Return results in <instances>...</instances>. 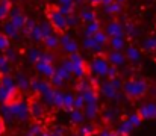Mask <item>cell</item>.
<instances>
[{
  "label": "cell",
  "mask_w": 156,
  "mask_h": 136,
  "mask_svg": "<svg viewBox=\"0 0 156 136\" xmlns=\"http://www.w3.org/2000/svg\"><path fill=\"white\" fill-rule=\"evenodd\" d=\"M100 91H102V94H103L105 97L109 98V100H117V101H118V98H120L118 91L111 85L109 80H108V82H103V83L100 85Z\"/></svg>",
  "instance_id": "obj_12"
},
{
  "label": "cell",
  "mask_w": 156,
  "mask_h": 136,
  "mask_svg": "<svg viewBox=\"0 0 156 136\" xmlns=\"http://www.w3.org/2000/svg\"><path fill=\"white\" fill-rule=\"evenodd\" d=\"M144 48L147 51H155L156 50V37H150L144 41Z\"/></svg>",
  "instance_id": "obj_42"
},
{
  "label": "cell",
  "mask_w": 156,
  "mask_h": 136,
  "mask_svg": "<svg viewBox=\"0 0 156 136\" xmlns=\"http://www.w3.org/2000/svg\"><path fill=\"white\" fill-rule=\"evenodd\" d=\"M27 37L34 41V43H41L43 41V32H41V26L40 24H37L29 33H27Z\"/></svg>",
  "instance_id": "obj_30"
},
{
  "label": "cell",
  "mask_w": 156,
  "mask_h": 136,
  "mask_svg": "<svg viewBox=\"0 0 156 136\" xmlns=\"http://www.w3.org/2000/svg\"><path fill=\"white\" fill-rule=\"evenodd\" d=\"M11 8H12L11 0H0V21H5L8 18Z\"/></svg>",
  "instance_id": "obj_23"
},
{
  "label": "cell",
  "mask_w": 156,
  "mask_h": 136,
  "mask_svg": "<svg viewBox=\"0 0 156 136\" xmlns=\"http://www.w3.org/2000/svg\"><path fill=\"white\" fill-rule=\"evenodd\" d=\"M121 89H123L126 97L136 100V98H141V97H144V95L147 94L149 85H147V82L143 80V79H129V80L123 82Z\"/></svg>",
  "instance_id": "obj_1"
},
{
  "label": "cell",
  "mask_w": 156,
  "mask_h": 136,
  "mask_svg": "<svg viewBox=\"0 0 156 136\" xmlns=\"http://www.w3.org/2000/svg\"><path fill=\"white\" fill-rule=\"evenodd\" d=\"M100 29H102V24H100L97 20H94V21L85 24V27H83V35H85V37H93V35H94L96 32H99Z\"/></svg>",
  "instance_id": "obj_20"
},
{
  "label": "cell",
  "mask_w": 156,
  "mask_h": 136,
  "mask_svg": "<svg viewBox=\"0 0 156 136\" xmlns=\"http://www.w3.org/2000/svg\"><path fill=\"white\" fill-rule=\"evenodd\" d=\"M8 21L17 29V30H20L21 32V29H23V24H24V18H26V15H23V12L17 8V6H12L11 8V11H9V15H8Z\"/></svg>",
  "instance_id": "obj_7"
},
{
  "label": "cell",
  "mask_w": 156,
  "mask_h": 136,
  "mask_svg": "<svg viewBox=\"0 0 156 136\" xmlns=\"http://www.w3.org/2000/svg\"><path fill=\"white\" fill-rule=\"evenodd\" d=\"M5 130H6V124H5V120H2V118H0V136L5 133Z\"/></svg>",
  "instance_id": "obj_51"
},
{
  "label": "cell",
  "mask_w": 156,
  "mask_h": 136,
  "mask_svg": "<svg viewBox=\"0 0 156 136\" xmlns=\"http://www.w3.org/2000/svg\"><path fill=\"white\" fill-rule=\"evenodd\" d=\"M87 3H90V6H99L100 5V0H85Z\"/></svg>",
  "instance_id": "obj_52"
},
{
  "label": "cell",
  "mask_w": 156,
  "mask_h": 136,
  "mask_svg": "<svg viewBox=\"0 0 156 136\" xmlns=\"http://www.w3.org/2000/svg\"><path fill=\"white\" fill-rule=\"evenodd\" d=\"M93 38H94V40H96V41H97L100 45H103V47L108 44V41H109V37L105 33L103 29H100L99 32H96V33L93 35Z\"/></svg>",
  "instance_id": "obj_35"
},
{
  "label": "cell",
  "mask_w": 156,
  "mask_h": 136,
  "mask_svg": "<svg viewBox=\"0 0 156 136\" xmlns=\"http://www.w3.org/2000/svg\"><path fill=\"white\" fill-rule=\"evenodd\" d=\"M3 33L9 38V40H15V38H18V35H20V30H17L9 21H5V24H3Z\"/></svg>",
  "instance_id": "obj_24"
},
{
  "label": "cell",
  "mask_w": 156,
  "mask_h": 136,
  "mask_svg": "<svg viewBox=\"0 0 156 136\" xmlns=\"http://www.w3.org/2000/svg\"><path fill=\"white\" fill-rule=\"evenodd\" d=\"M109 82H111V85H112V86H114V88H115L117 91H120V89H121V86H123V82H121L118 77H115V79H111Z\"/></svg>",
  "instance_id": "obj_48"
},
{
  "label": "cell",
  "mask_w": 156,
  "mask_h": 136,
  "mask_svg": "<svg viewBox=\"0 0 156 136\" xmlns=\"http://www.w3.org/2000/svg\"><path fill=\"white\" fill-rule=\"evenodd\" d=\"M123 29H124V35H127L129 38H132V37L136 35V27L132 23H127L126 26H123Z\"/></svg>",
  "instance_id": "obj_43"
},
{
  "label": "cell",
  "mask_w": 156,
  "mask_h": 136,
  "mask_svg": "<svg viewBox=\"0 0 156 136\" xmlns=\"http://www.w3.org/2000/svg\"><path fill=\"white\" fill-rule=\"evenodd\" d=\"M55 73H56V74H58L59 77H62L64 80H68V79L71 77V73H70L68 70H65V68H64L62 65H59V67H58V68L55 70Z\"/></svg>",
  "instance_id": "obj_41"
},
{
  "label": "cell",
  "mask_w": 156,
  "mask_h": 136,
  "mask_svg": "<svg viewBox=\"0 0 156 136\" xmlns=\"http://www.w3.org/2000/svg\"><path fill=\"white\" fill-rule=\"evenodd\" d=\"M41 132H43V129H41V126H40L38 123H34V124L29 126V133L32 136H40Z\"/></svg>",
  "instance_id": "obj_46"
},
{
  "label": "cell",
  "mask_w": 156,
  "mask_h": 136,
  "mask_svg": "<svg viewBox=\"0 0 156 136\" xmlns=\"http://www.w3.org/2000/svg\"><path fill=\"white\" fill-rule=\"evenodd\" d=\"M71 136H79V135H71Z\"/></svg>",
  "instance_id": "obj_56"
},
{
  "label": "cell",
  "mask_w": 156,
  "mask_h": 136,
  "mask_svg": "<svg viewBox=\"0 0 156 136\" xmlns=\"http://www.w3.org/2000/svg\"><path fill=\"white\" fill-rule=\"evenodd\" d=\"M24 136H32V135H30V133H26V135H24Z\"/></svg>",
  "instance_id": "obj_55"
},
{
  "label": "cell",
  "mask_w": 156,
  "mask_h": 136,
  "mask_svg": "<svg viewBox=\"0 0 156 136\" xmlns=\"http://www.w3.org/2000/svg\"><path fill=\"white\" fill-rule=\"evenodd\" d=\"M8 107H9V112L12 115V118L18 120V121H26L30 113H29V107L24 101H20V100H15L12 103H8Z\"/></svg>",
  "instance_id": "obj_5"
},
{
  "label": "cell",
  "mask_w": 156,
  "mask_h": 136,
  "mask_svg": "<svg viewBox=\"0 0 156 136\" xmlns=\"http://www.w3.org/2000/svg\"><path fill=\"white\" fill-rule=\"evenodd\" d=\"M27 107H29V113H30L32 118L38 120V118L43 117V106H41V103L38 100H30V103L27 104Z\"/></svg>",
  "instance_id": "obj_15"
},
{
  "label": "cell",
  "mask_w": 156,
  "mask_h": 136,
  "mask_svg": "<svg viewBox=\"0 0 156 136\" xmlns=\"http://www.w3.org/2000/svg\"><path fill=\"white\" fill-rule=\"evenodd\" d=\"M124 50H126L124 56H126V59H129L130 62L135 64V62H140V61H141V51H140L135 45H126Z\"/></svg>",
  "instance_id": "obj_14"
},
{
  "label": "cell",
  "mask_w": 156,
  "mask_h": 136,
  "mask_svg": "<svg viewBox=\"0 0 156 136\" xmlns=\"http://www.w3.org/2000/svg\"><path fill=\"white\" fill-rule=\"evenodd\" d=\"M0 85L6 89H17L15 86V80L11 74H6V76H0Z\"/></svg>",
  "instance_id": "obj_27"
},
{
  "label": "cell",
  "mask_w": 156,
  "mask_h": 136,
  "mask_svg": "<svg viewBox=\"0 0 156 136\" xmlns=\"http://www.w3.org/2000/svg\"><path fill=\"white\" fill-rule=\"evenodd\" d=\"M83 47L88 48L90 51H96V54L97 53H102V48H103V45L99 44L93 37H85L83 38Z\"/></svg>",
  "instance_id": "obj_18"
},
{
  "label": "cell",
  "mask_w": 156,
  "mask_h": 136,
  "mask_svg": "<svg viewBox=\"0 0 156 136\" xmlns=\"http://www.w3.org/2000/svg\"><path fill=\"white\" fill-rule=\"evenodd\" d=\"M126 120H127V121H129V123L133 126V129H135V127H140V126L143 124V118L140 117V113H138V112H133V113H130V115H129Z\"/></svg>",
  "instance_id": "obj_36"
},
{
  "label": "cell",
  "mask_w": 156,
  "mask_h": 136,
  "mask_svg": "<svg viewBox=\"0 0 156 136\" xmlns=\"http://www.w3.org/2000/svg\"><path fill=\"white\" fill-rule=\"evenodd\" d=\"M120 76V73H118V68L117 67H114V65H109V68H108V73H106V77L111 80V79H115V77H118Z\"/></svg>",
  "instance_id": "obj_47"
},
{
  "label": "cell",
  "mask_w": 156,
  "mask_h": 136,
  "mask_svg": "<svg viewBox=\"0 0 156 136\" xmlns=\"http://www.w3.org/2000/svg\"><path fill=\"white\" fill-rule=\"evenodd\" d=\"M83 106H85V101H83V98H82V95L80 94H77V95H74V101H73V109H83Z\"/></svg>",
  "instance_id": "obj_44"
},
{
  "label": "cell",
  "mask_w": 156,
  "mask_h": 136,
  "mask_svg": "<svg viewBox=\"0 0 156 136\" xmlns=\"http://www.w3.org/2000/svg\"><path fill=\"white\" fill-rule=\"evenodd\" d=\"M121 11H123V5L115 3V2H112V3H109V5L105 6V12H106V14H111V15H117V14H120Z\"/></svg>",
  "instance_id": "obj_32"
},
{
  "label": "cell",
  "mask_w": 156,
  "mask_h": 136,
  "mask_svg": "<svg viewBox=\"0 0 156 136\" xmlns=\"http://www.w3.org/2000/svg\"><path fill=\"white\" fill-rule=\"evenodd\" d=\"M9 45H11V40H9L3 32H0V51L8 50V48H9Z\"/></svg>",
  "instance_id": "obj_40"
},
{
  "label": "cell",
  "mask_w": 156,
  "mask_h": 136,
  "mask_svg": "<svg viewBox=\"0 0 156 136\" xmlns=\"http://www.w3.org/2000/svg\"><path fill=\"white\" fill-rule=\"evenodd\" d=\"M59 6H73V0H58Z\"/></svg>",
  "instance_id": "obj_50"
},
{
  "label": "cell",
  "mask_w": 156,
  "mask_h": 136,
  "mask_svg": "<svg viewBox=\"0 0 156 136\" xmlns=\"http://www.w3.org/2000/svg\"><path fill=\"white\" fill-rule=\"evenodd\" d=\"M99 110H100V109H99L97 103H87V104L83 106V109H82L85 118H88V120H94V118H97Z\"/></svg>",
  "instance_id": "obj_16"
},
{
  "label": "cell",
  "mask_w": 156,
  "mask_h": 136,
  "mask_svg": "<svg viewBox=\"0 0 156 136\" xmlns=\"http://www.w3.org/2000/svg\"><path fill=\"white\" fill-rule=\"evenodd\" d=\"M96 133H97V129L93 124H83L79 130V136H94Z\"/></svg>",
  "instance_id": "obj_33"
},
{
  "label": "cell",
  "mask_w": 156,
  "mask_h": 136,
  "mask_svg": "<svg viewBox=\"0 0 156 136\" xmlns=\"http://www.w3.org/2000/svg\"><path fill=\"white\" fill-rule=\"evenodd\" d=\"M105 33H106L109 38H112V37H124V29H123V24H121L120 21L114 20V21H111V23L106 26Z\"/></svg>",
  "instance_id": "obj_9"
},
{
  "label": "cell",
  "mask_w": 156,
  "mask_h": 136,
  "mask_svg": "<svg viewBox=\"0 0 156 136\" xmlns=\"http://www.w3.org/2000/svg\"><path fill=\"white\" fill-rule=\"evenodd\" d=\"M88 68H90V71L94 76H97V77H106V73H108V68H109V62H108V59H106V56H105L103 53H97L91 59Z\"/></svg>",
  "instance_id": "obj_4"
},
{
  "label": "cell",
  "mask_w": 156,
  "mask_h": 136,
  "mask_svg": "<svg viewBox=\"0 0 156 136\" xmlns=\"http://www.w3.org/2000/svg\"><path fill=\"white\" fill-rule=\"evenodd\" d=\"M15 80V86L18 91H27L30 89V79H27L23 73H18L17 77L14 79Z\"/></svg>",
  "instance_id": "obj_17"
},
{
  "label": "cell",
  "mask_w": 156,
  "mask_h": 136,
  "mask_svg": "<svg viewBox=\"0 0 156 136\" xmlns=\"http://www.w3.org/2000/svg\"><path fill=\"white\" fill-rule=\"evenodd\" d=\"M40 61L41 62H47V64H53L55 62V54L52 51H41V56H40Z\"/></svg>",
  "instance_id": "obj_39"
},
{
  "label": "cell",
  "mask_w": 156,
  "mask_h": 136,
  "mask_svg": "<svg viewBox=\"0 0 156 136\" xmlns=\"http://www.w3.org/2000/svg\"><path fill=\"white\" fill-rule=\"evenodd\" d=\"M49 83L52 85L53 88H56V89H58V88H61V86H62V85L65 83V80H64L62 77H59V76H58V74L55 73L52 77H50V82H49Z\"/></svg>",
  "instance_id": "obj_38"
},
{
  "label": "cell",
  "mask_w": 156,
  "mask_h": 136,
  "mask_svg": "<svg viewBox=\"0 0 156 136\" xmlns=\"http://www.w3.org/2000/svg\"><path fill=\"white\" fill-rule=\"evenodd\" d=\"M40 56H41V51H40L38 48L32 47V48L27 50V59H29V62H32L34 65L40 61Z\"/></svg>",
  "instance_id": "obj_34"
},
{
  "label": "cell",
  "mask_w": 156,
  "mask_h": 136,
  "mask_svg": "<svg viewBox=\"0 0 156 136\" xmlns=\"http://www.w3.org/2000/svg\"><path fill=\"white\" fill-rule=\"evenodd\" d=\"M140 117L143 120H150V118H155L156 117V103H146L140 107L138 110Z\"/></svg>",
  "instance_id": "obj_11"
},
{
  "label": "cell",
  "mask_w": 156,
  "mask_h": 136,
  "mask_svg": "<svg viewBox=\"0 0 156 136\" xmlns=\"http://www.w3.org/2000/svg\"><path fill=\"white\" fill-rule=\"evenodd\" d=\"M11 71H12L11 62L6 59V56H5V54H0V76L11 74Z\"/></svg>",
  "instance_id": "obj_26"
},
{
  "label": "cell",
  "mask_w": 156,
  "mask_h": 136,
  "mask_svg": "<svg viewBox=\"0 0 156 136\" xmlns=\"http://www.w3.org/2000/svg\"><path fill=\"white\" fill-rule=\"evenodd\" d=\"M68 59L73 65V71L71 74H74L77 79H85V76L90 73V68H88V64H85L82 54L77 51V53H71L68 54Z\"/></svg>",
  "instance_id": "obj_3"
},
{
  "label": "cell",
  "mask_w": 156,
  "mask_h": 136,
  "mask_svg": "<svg viewBox=\"0 0 156 136\" xmlns=\"http://www.w3.org/2000/svg\"><path fill=\"white\" fill-rule=\"evenodd\" d=\"M115 117H117V113L112 109H105L103 110V120L106 123H112L115 120Z\"/></svg>",
  "instance_id": "obj_45"
},
{
  "label": "cell",
  "mask_w": 156,
  "mask_h": 136,
  "mask_svg": "<svg viewBox=\"0 0 156 136\" xmlns=\"http://www.w3.org/2000/svg\"><path fill=\"white\" fill-rule=\"evenodd\" d=\"M105 56H106L109 65H114V67H117V68L126 65V56H124V53H121V51L111 50V51H109L108 54H105Z\"/></svg>",
  "instance_id": "obj_8"
},
{
  "label": "cell",
  "mask_w": 156,
  "mask_h": 136,
  "mask_svg": "<svg viewBox=\"0 0 156 136\" xmlns=\"http://www.w3.org/2000/svg\"><path fill=\"white\" fill-rule=\"evenodd\" d=\"M108 43L111 44V48L115 50V51H121V50L126 47V40H124V37H112V38H109Z\"/></svg>",
  "instance_id": "obj_21"
},
{
  "label": "cell",
  "mask_w": 156,
  "mask_h": 136,
  "mask_svg": "<svg viewBox=\"0 0 156 136\" xmlns=\"http://www.w3.org/2000/svg\"><path fill=\"white\" fill-rule=\"evenodd\" d=\"M155 118H156V117H155Z\"/></svg>",
  "instance_id": "obj_58"
},
{
  "label": "cell",
  "mask_w": 156,
  "mask_h": 136,
  "mask_svg": "<svg viewBox=\"0 0 156 136\" xmlns=\"http://www.w3.org/2000/svg\"><path fill=\"white\" fill-rule=\"evenodd\" d=\"M73 101H74V95L70 92H64V100H62V109H65L67 112L73 110Z\"/></svg>",
  "instance_id": "obj_31"
},
{
  "label": "cell",
  "mask_w": 156,
  "mask_h": 136,
  "mask_svg": "<svg viewBox=\"0 0 156 136\" xmlns=\"http://www.w3.org/2000/svg\"><path fill=\"white\" fill-rule=\"evenodd\" d=\"M74 88L77 91V94H82V92H85V91H88V89H94L90 79H79V82L76 83Z\"/></svg>",
  "instance_id": "obj_29"
},
{
  "label": "cell",
  "mask_w": 156,
  "mask_h": 136,
  "mask_svg": "<svg viewBox=\"0 0 156 136\" xmlns=\"http://www.w3.org/2000/svg\"><path fill=\"white\" fill-rule=\"evenodd\" d=\"M114 0H100V5H103V6H106V5H109V3H112Z\"/></svg>",
  "instance_id": "obj_53"
},
{
  "label": "cell",
  "mask_w": 156,
  "mask_h": 136,
  "mask_svg": "<svg viewBox=\"0 0 156 136\" xmlns=\"http://www.w3.org/2000/svg\"><path fill=\"white\" fill-rule=\"evenodd\" d=\"M79 20L82 21V23H91V21H94V20H97L96 18V11L93 9V6H88V8H82L80 9V14H79Z\"/></svg>",
  "instance_id": "obj_13"
},
{
  "label": "cell",
  "mask_w": 156,
  "mask_h": 136,
  "mask_svg": "<svg viewBox=\"0 0 156 136\" xmlns=\"http://www.w3.org/2000/svg\"><path fill=\"white\" fill-rule=\"evenodd\" d=\"M80 95H82L85 104L87 103H97V100H99V94H97L96 89H88V91H85V92H82Z\"/></svg>",
  "instance_id": "obj_28"
},
{
  "label": "cell",
  "mask_w": 156,
  "mask_h": 136,
  "mask_svg": "<svg viewBox=\"0 0 156 136\" xmlns=\"http://www.w3.org/2000/svg\"><path fill=\"white\" fill-rule=\"evenodd\" d=\"M62 100H64V92L59 89H55V95H53V106L62 109Z\"/></svg>",
  "instance_id": "obj_37"
},
{
  "label": "cell",
  "mask_w": 156,
  "mask_h": 136,
  "mask_svg": "<svg viewBox=\"0 0 156 136\" xmlns=\"http://www.w3.org/2000/svg\"><path fill=\"white\" fill-rule=\"evenodd\" d=\"M114 2H115V3H120V5H123L126 0H114Z\"/></svg>",
  "instance_id": "obj_54"
},
{
  "label": "cell",
  "mask_w": 156,
  "mask_h": 136,
  "mask_svg": "<svg viewBox=\"0 0 156 136\" xmlns=\"http://www.w3.org/2000/svg\"><path fill=\"white\" fill-rule=\"evenodd\" d=\"M99 136H118L117 135V132H114V130H102Z\"/></svg>",
  "instance_id": "obj_49"
},
{
  "label": "cell",
  "mask_w": 156,
  "mask_h": 136,
  "mask_svg": "<svg viewBox=\"0 0 156 136\" xmlns=\"http://www.w3.org/2000/svg\"><path fill=\"white\" fill-rule=\"evenodd\" d=\"M35 68H37V71H38L41 76H44V77H47V79L52 77L53 74H55V70H56L55 64H47V62H41V61H38V62L35 64Z\"/></svg>",
  "instance_id": "obj_10"
},
{
  "label": "cell",
  "mask_w": 156,
  "mask_h": 136,
  "mask_svg": "<svg viewBox=\"0 0 156 136\" xmlns=\"http://www.w3.org/2000/svg\"><path fill=\"white\" fill-rule=\"evenodd\" d=\"M124 136H129V135H124Z\"/></svg>",
  "instance_id": "obj_57"
},
{
  "label": "cell",
  "mask_w": 156,
  "mask_h": 136,
  "mask_svg": "<svg viewBox=\"0 0 156 136\" xmlns=\"http://www.w3.org/2000/svg\"><path fill=\"white\" fill-rule=\"evenodd\" d=\"M83 120H85V115H83V112L80 109H73L70 112V121H71V124L80 126L83 123Z\"/></svg>",
  "instance_id": "obj_22"
},
{
  "label": "cell",
  "mask_w": 156,
  "mask_h": 136,
  "mask_svg": "<svg viewBox=\"0 0 156 136\" xmlns=\"http://www.w3.org/2000/svg\"><path fill=\"white\" fill-rule=\"evenodd\" d=\"M132 130H133V126H132L127 120H123V121L120 123V126H118V129H117L115 132H117V135L118 136H124V135H129Z\"/></svg>",
  "instance_id": "obj_25"
},
{
  "label": "cell",
  "mask_w": 156,
  "mask_h": 136,
  "mask_svg": "<svg viewBox=\"0 0 156 136\" xmlns=\"http://www.w3.org/2000/svg\"><path fill=\"white\" fill-rule=\"evenodd\" d=\"M59 47L67 54H71V53H77L79 51V44L71 37H68L67 33H61L59 35Z\"/></svg>",
  "instance_id": "obj_6"
},
{
  "label": "cell",
  "mask_w": 156,
  "mask_h": 136,
  "mask_svg": "<svg viewBox=\"0 0 156 136\" xmlns=\"http://www.w3.org/2000/svg\"><path fill=\"white\" fill-rule=\"evenodd\" d=\"M47 15H49V24L52 26V29L55 30V33H65L68 26H67V18L58 11L56 6L49 8L47 11Z\"/></svg>",
  "instance_id": "obj_2"
},
{
  "label": "cell",
  "mask_w": 156,
  "mask_h": 136,
  "mask_svg": "<svg viewBox=\"0 0 156 136\" xmlns=\"http://www.w3.org/2000/svg\"><path fill=\"white\" fill-rule=\"evenodd\" d=\"M43 43H44V47H46L49 51L56 50V48L59 47V35H58V33H52V35L46 37V38L43 40Z\"/></svg>",
  "instance_id": "obj_19"
}]
</instances>
